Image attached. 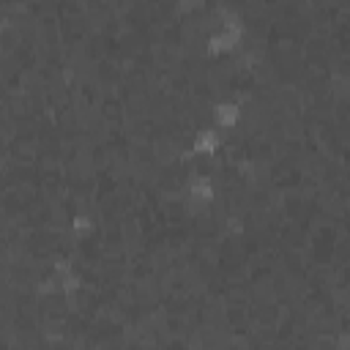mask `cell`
Wrapping results in <instances>:
<instances>
[{
    "instance_id": "obj_2",
    "label": "cell",
    "mask_w": 350,
    "mask_h": 350,
    "mask_svg": "<svg viewBox=\"0 0 350 350\" xmlns=\"http://www.w3.org/2000/svg\"><path fill=\"white\" fill-rule=\"evenodd\" d=\"M183 197L191 205L205 208L216 200V180L208 172H189L186 180H183Z\"/></svg>"
},
{
    "instance_id": "obj_3",
    "label": "cell",
    "mask_w": 350,
    "mask_h": 350,
    "mask_svg": "<svg viewBox=\"0 0 350 350\" xmlns=\"http://www.w3.org/2000/svg\"><path fill=\"white\" fill-rule=\"evenodd\" d=\"M241 118H243V109H241V104L232 101V98L216 101V104L211 107V115H208V120H211L216 129H221V131L238 129V126H241Z\"/></svg>"
},
{
    "instance_id": "obj_1",
    "label": "cell",
    "mask_w": 350,
    "mask_h": 350,
    "mask_svg": "<svg viewBox=\"0 0 350 350\" xmlns=\"http://www.w3.org/2000/svg\"><path fill=\"white\" fill-rule=\"evenodd\" d=\"M271 3H290V0H205V11L186 22H150L137 27H120L115 30L112 41L118 49L129 52H167V49H200L213 30V19L221 11H249L257 5Z\"/></svg>"
}]
</instances>
